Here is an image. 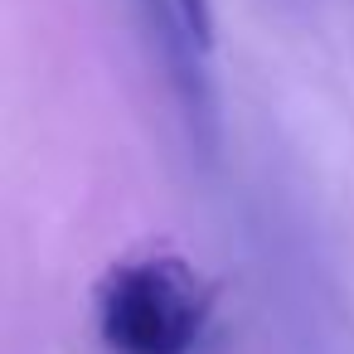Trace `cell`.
<instances>
[{
  "label": "cell",
  "instance_id": "obj_3",
  "mask_svg": "<svg viewBox=\"0 0 354 354\" xmlns=\"http://www.w3.org/2000/svg\"><path fill=\"white\" fill-rule=\"evenodd\" d=\"M180 10H185L194 39H199L204 49H214V0H180Z\"/></svg>",
  "mask_w": 354,
  "mask_h": 354
},
{
  "label": "cell",
  "instance_id": "obj_2",
  "mask_svg": "<svg viewBox=\"0 0 354 354\" xmlns=\"http://www.w3.org/2000/svg\"><path fill=\"white\" fill-rule=\"evenodd\" d=\"M131 15L141 25V39L151 49V59L160 64V78L170 83L180 117L189 127V141L214 156L218 146V97H214V78H209V49L194 39L180 0H131Z\"/></svg>",
  "mask_w": 354,
  "mask_h": 354
},
{
  "label": "cell",
  "instance_id": "obj_1",
  "mask_svg": "<svg viewBox=\"0 0 354 354\" xmlns=\"http://www.w3.org/2000/svg\"><path fill=\"white\" fill-rule=\"evenodd\" d=\"M214 320V286L175 252L112 267L97 286V335L112 354H194Z\"/></svg>",
  "mask_w": 354,
  "mask_h": 354
}]
</instances>
